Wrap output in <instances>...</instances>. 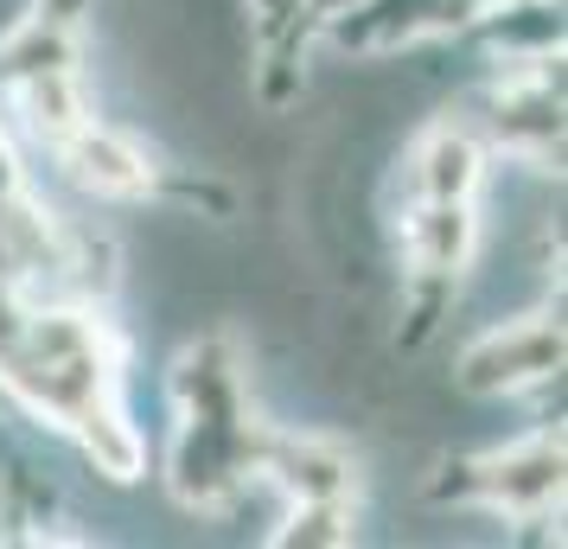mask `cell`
I'll use <instances>...</instances> for the list:
<instances>
[{"mask_svg":"<svg viewBox=\"0 0 568 549\" xmlns=\"http://www.w3.org/2000/svg\"><path fill=\"white\" fill-rule=\"evenodd\" d=\"M52 154L78 192L109 199V205H134V199H154L160 192V166L148 160V148L129 141L122 129H109V122H97V115L78 134H64Z\"/></svg>","mask_w":568,"mask_h":549,"instance_id":"3957f363","label":"cell"},{"mask_svg":"<svg viewBox=\"0 0 568 549\" xmlns=\"http://www.w3.org/2000/svg\"><path fill=\"white\" fill-rule=\"evenodd\" d=\"M447 472L454 479H435V498L486 505L491 518H511V523H542L549 505L562 498V435L556 428H537L524 441L466 454Z\"/></svg>","mask_w":568,"mask_h":549,"instance_id":"6da1fadb","label":"cell"},{"mask_svg":"<svg viewBox=\"0 0 568 549\" xmlns=\"http://www.w3.org/2000/svg\"><path fill=\"white\" fill-rule=\"evenodd\" d=\"M78 64V39H71V20L64 13H32L0 39V90L20 78H39V71H71Z\"/></svg>","mask_w":568,"mask_h":549,"instance_id":"ba28073f","label":"cell"},{"mask_svg":"<svg viewBox=\"0 0 568 549\" xmlns=\"http://www.w3.org/2000/svg\"><path fill=\"white\" fill-rule=\"evenodd\" d=\"M562 377V319L537 307L517 319H491L479 339H466L454 384L466 396H530Z\"/></svg>","mask_w":568,"mask_h":549,"instance_id":"7a4b0ae2","label":"cell"},{"mask_svg":"<svg viewBox=\"0 0 568 549\" xmlns=\"http://www.w3.org/2000/svg\"><path fill=\"white\" fill-rule=\"evenodd\" d=\"M486 160L491 148L473 122H435L409 154V199H479Z\"/></svg>","mask_w":568,"mask_h":549,"instance_id":"5b68a950","label":"cell"},{"mask_svg":"<svg viewBox=\"0 0 568 549\" xmlns=\"http://www.w3.org/2000/svg\"><path fill=\"white\" fill-rule=\"evenodd\" d=\"M7 96L20 109L27 134L45 141V148H58L64 134H78L83 122H90V96H83V83H78V64H71V71H39V78L7 83Z\"/></svg>","mask_w":568,"mask_h":549,"instance_id":"8992f818","label":"cell"},{"mask_svg":"<svg viewBox=\"0 0 568 549\" xmlns=\"http://www.w3.org/2000/svg\"><path fill=\"white\" fill-rule=\"evenodd\" d=\"M352 523H358V511H352V498H294V511H287V523L275 530V543H352Z\"/></svg>","mask_w":568,"mask_h":549,"instance_id":"9c48e42d","label":"cell"},{"mask_svg":"<svg viewBox=\"0 0 568 549\" xmlns=\"http://www.w3.org/2000/svg\"><path fill=\"white\" fill-rule=\"evenodd\" d=\"M486 7H505V0H479V13H486Z\"/></svg>","mask_w":568,"mask_h":549,"instance_id":"30bf717a","label":"cell"},{"mask_svg":"<svg viewBox=\"0 0 568 549\" xmlns=\"http://www.w3.org/2000/svg\"><path fill=\"white\" fill-rule=\"evenodd\" d=\"M479 256L473 199H409L403 211V262L415 282H460Z\"/></svg>","mask_w":568,"mask_h":549,"instance_id":"277c9868","label":"cell"},{"mask_svg":"<svg viewBox=\"0 0 568 549\" xmlns=\"http://www.w3.org/2000/svg\"><path fill=\"white\" fill-rule=\"evenodd\" d=\"M71 435H78L83 460L103 472V479H115V486L141 479V467H148V441H141V428L129 421L122 396H103V403H90V409L71 421Z\"/></svg>","mask_w":568,"mask_h":549,"instance_id":"52a82bcc","label":"cell"}]
</instances>
